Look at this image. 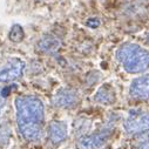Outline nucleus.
<instances>
[{
  "mask_svg": "<svg viewBox=\"0 0 149 149\" xmlns=\"http://www.w3.org/2000/svg\"><path fill=\"white\" fill-rule=\"evenodd\" d=\"M109 135L110 133L108 130H102L93 135L82 136L81 139H79L77 147L78 149H99L107 142Z\"/></svg>",
  "mask_w": 149,
  "mask_h": 149,
  "instance_id": "5",
  "label": "nucleus"
},
{
  "mask_svg": "<svg viewBox=\"0 0 149 149\" xmlns=\"http://www.w3.org/2000/svg\"><path fill=\"white\" fill-rule=\"evenodd\" d=\"M4 104H5V100H4V97L1 96V94H0V109L4 107Z\"/></svg>",
  "mask_w": 149,
  "mask_h": 149,
  "instance_id": "15",
  "label": "nucleus"
},
{
  "mask_svg": "<svg viewBox=\"0 0 149 149\" xmlns=\"http://www.w3.org/2000/svg\"><path fill=\"white\" fill-rule=\"evenodd\" d=\"M25 69V62L18 58L10 59L0 67V82H11L19 79Z\"/></svg>",
  "mask_w": 149,
  "mask_h": 149,
  "instance_id": "4",
  "label": "nucleus"
},
{
  "mask_svg": "<svg viewBox=\"0 0 149 149\" xmlns=\"http://www.w3.org/2000/svg\"><path fill=\"white\" fill-rule=\"evenodd\" d=\"M116 59L126 72L135 74L149 68V52L137 44H125L116 51Z\"/></svg>",
  "mask_w": 149,
  "mask_h": 149,
  "instance_id": "2",
  "label": "nucleus"
},
{
  "mask_svg": "<svg viewBox=\"0 0 149 149\" xmlns=\"http://www.w3.org/2000/svg\"><path fill=\"white\" fill-rule=\"evenodd\" d=\"M24 36H25V33H24V29L20 25H14L11 28L10 34H8L10 40L13 42H21L24 40Z\"/></svg>",
  "mask_w": 149,
  "mask_h": 149,
  "instance_id": "11",
  "label": "nucleus"
},
{
  "mask_svg": "<svg viewBox=\"0 0 149 149\" xmlns=\"http://www.w3.org/2000/svg\"><path fill=\"white\" fill-rule=\"evenodd\" d=\"M147 38H148V41H149V33H148V36H147Z\"/></svg>",
  "mask_w": 149,
  "mask_h": 149,
  "instance_id": "16",
  "label": "nucleus"
},
{
  "mask_svg": "<svg viewBox=\"0 0 149 149\" xmlns=\"http://www.w3.org/2000/svg\"><path fill=\"white\" fill-rule=\"evenodd\" d=\"M60 45H61V42L58 38L52 36V35H47L38 42V48H39V51H41L44 53H54L59 49Z\"/></svg>",
  "mask_w": 149,
  "mask_h": 149,
  "instance_id": "10",
  "label": "nucleus"
},
{
  "mask_svg": "<svg viewBox=\"0 0 149 149\" xmlns=\"http://www.w3.org/2000/svg\"><path fill=\"white\" fill-rule=\"evenodd\" d=\"M95 101L102 104H110L115 101V92L109 85H103L95 94Z\"/></svg>",
  "mask_w": 149,
  "mask_h": 149,
  "instance_id": "9",
  "label": "nucleus"
},
{
  "mask_svg": "<svg viewBox=\"0 0 149 149\" xmlns=\"http://www.w3.org/2000/svg\"><path fill=\"white\" fill-rule=\"evenodd\" d=\"M17 123L22 137L27 141H39L44 135L45 108L35 96H19L14 101Z\"/></svg>",
  "mask_w": 149,
  "mask_h": 149,
  "instance_id": "1",
  "label": "nucleus"
},
{
  "mask_svg": "<svg viewBox=\"0 0 149 149\" xmlns=\"http://www.w3.org/2000/svg\"><path fill=\"white\" fill-rule=\"evenodd\" d=\"M11 88H12V87H7V88H4L1 92H0V94H1V96H3V97H6V96H8V95H10V93H11Z\"/></svg>",
  "mask_w": 149,
  "mask_h": 149,
  "instance_id": "14",
  "label": "nucleus"
},
{
  "mask_svg": "<svg viewBox=\"0 0 149 149\" xmlns=\"http://www.w3.org/2000/svg\"><path fill=\"white\" fill-rule=\"evenodd\" d=\"M129 94L136 100H149V74L133 80Z\"/></svg>",
  "mask_w": 149,
  "mask_h": 149,
  "instance_id": "6",
  "label": "nucleus"
},
{
  "mask_svg": "<svg viewBox=\"0 0 149 149\" xmlns=\"http://www.w3.org/2000/svg\"><path fill=\"white\" fill-rule=\"evenodd\" d=\"M137 149H149V139L141 141L137 146Z\"/></svg>",
  "mask_w": 149,
  "mask_h": 149,
  "instance_id": "13",
  "label": "nucleus"
},
{
  "mask_svg": "<svg viewBox=\"0 0 149 149\" xmlns=\"http://www.w3.org/2000/svg\"><path fill=\"white\" fill-rule=\"evenodd\" d=\"M125 130L130 134H141L149 130V111L130 110L127 120L123 123Z\"/></svg>",
  "mask_w": 149,
  "mask_h": 149,
  "instance_id": "3",
  "label": "nucleus"
},
{
  "mask_svg": "<svg viewBox=\"0 0 149 149\" xmlns=\"http://www.w3.org/2000/svg\"><path fill=\"white\" fill-rule=\"evenodd\" d=\"M79 102V96L75 91L62 88L53 97V104L59 108H72Z\"/></svg>",
  "mask_w": 149,
  "mask_h": 149,
  "instance_id": "7",
  "label": "nucleus"
},
{
  "mask_svg": "<svg viewBox=\"0 0 149 149\" xmlns=\"http://www.w3.org/2000/svg\"><path fill=\"white\" fill-rule=\"evenodd\" d=\"M67 125L62 121H53L48 127V137L52 143H60L67 139Z\"/></svg>",
  "mask_w": 149,
  "mask_h": 149,
  "instance_id": "8",
  "label": "nucleus"
},
{
  "mask_svg": "<svg viewBox=\"0 0 149 149\" xmlns=\"http://www.w3.org/2000/svg\"><path fill=\"white\" fill-rule=\"evenodd\" d=\"M87 26L88 27H92V28H96V27H99L100 26V19H97V18H91V19H88L87 20Z\"/></svg>",
  "mask_w": 149,
  "mask_h": 149,
  "instance_id": "12",
  "label": "nucleus"
}]
</instances>
